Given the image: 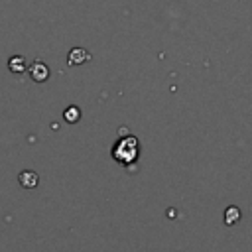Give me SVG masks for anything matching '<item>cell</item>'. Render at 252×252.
Instances as JSON below:
<instances>
[{"label":"cell","instance_id":"5b68a950","mask_svg":"<svg viewBox=\"0 0 252 252\" xmlns=\"http://www.w3.org/2000/svg\"><path fill=\"white\" fill-rule=\"evenodd\" d=\"M8 69L12 73H24L26 71V59L22 55H14L8 59Z\"/></svg>","mask_w":252,"mask_h":252},{"label":"cell","instance_id":"3957f363","mask_svg":"<svg viewBox=\"0 0 252 252\" xmlns=\"http://www.w3.org/2000/svg\"><path fill=\"white\" fill-rule=\"evenodd\" d=\"M18 183H20L24 189H33V187L39 183V177H37V173H35L33 169H24V171H20V175H18Z\"/></svg>","mask_w":252,"mask_h":252},{"label":"cell","instance_id":"8992f818","mask_svg":"<svg viewBox=\"0 0 252 252\" xmlns=\"http://www.w3.org/2000/svg\"><path fill=\"white\" fill-rule=\"evenodd\" d=\"M63 118H65V122H69V124H75L79 118H81V110H79V106H67L65 110H63Z\"/></svg>","mask_w":252,"mask_h":252},{"label":"cell","instance_id":"7a4b0ae2","mask_svg":"<svg viewBox=\"0 0 252 252\" xmlns=\"http://www.w3.org/2000/svg\"><path fill=\"white\" fill-rule=\"evenodd\" d=\"M30 75H32V79L35 83H43L49 77V67L43 61H33L32 67H30Z\"/></svg>","mask_w":252,"mask_h":252},{"label":"cell","instance_id":"52a82bcc","mask_svg":"<svg viewBox=\"0 0 252 252\" xmlns=\"http://www.w3.org/2000/svg\"><path fill=\"white\" fill-rule=\"evenodd\" d=\"M238 219H240V211L236 207H226V211H224V222L226 224H234V222H238Z\"/></svg>","mask_w":252,"mask_h":252},{"label":"cell","instance_id":"277c9868","mask_svg":"<svg viewBox=\"0 0 252 252\" xmlns=\"http://www.w3.org/2000/svg\"><path fill=\"white\" fill-rule=\"evenodd\" d=\"M89 51L87 49H83V47H73L71 51H69V57H67V61H69V65H81V63H85V61H89Z\"/></svg>","mask_w":252,"mask_h":252},{"label":"cell","instance_id":"6da1fadb","mask_svg":"<svg viewBox=\"0 0 252 252\" xmlns=\"http://www.w3.org/2000/svg\"><path fill=\"white\" fill-rule=\"evenodd\" d=\"M112 156L120 163H132L136 159V156H138V140L134 136L120 138L116 142V146L112 148Z\"/></svg>","mask_w":252,"mask_h":252}]
</instances>
